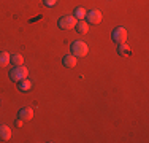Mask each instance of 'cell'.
<instances>
[{"instance_id":"obj_1","label":"cell","mask_w":149,"mask_h":143,"mask_svg":"<svg viewBox=\"0 0 149 143\" xmlns=\"http://www.w3.org/2000/svg\"><path fill=\"white\" fill-rule=\"evenodd\" d=\"M29 76V70H27V67H24V65H16V67H13L11 70H10V80L11 81H21V80H24V78H27Z\"/></svg>"},{"instance_id":"obj_2","label":"cell","mask_w":149,"mask_h":143,"mask_svg":"<svg viewBox=\"0 0 149 143\" xmlns=\"http://www.w3.org/2000/svg\"><path fill=\"white\" fill-rule=\"evenodd\" d=\"M76 22H78L76 18H74L73 14H68V16H62V18H59L57 26L62 29V30H70V29H74Z\"/></svg>"},{"instance_id":"obj_3","label":"cell","mask_w":149,"mask_h":143,"mask_svg":"<svg viewBox=\"0 0 149 143\" xmlns=\"http://www.w3.org/2000/svg\"><path fill=\"white\" fill-rule=\"evenodd\" d=\"M70 49H72V54L76 57H84L87 54V51H89V48H87V45L84 41H73Z\"/></svg>"},{"instance_id":"obj_4","label":"cell","mask_w":149,"mask_h":143,"mask_svg":"<svg viewBox=\"0 0 149 143\" xmlns=\"http://www.w3.org/2000/svg\"><path fill=\"white\" fill-rule=\"evenodd\" d=\"M111 38H113V41L118 43V45H120V43H125L127 41V29H124V27L113 29Z\"/></svg>"},{"instance_id":"obj_5","label":"cell","mask_w":149,"mask_h":143,"mask_svg":"<svg viewBox=\"0 0 149 143\" xmlns=\"http://www.w3.org/2000/svg\"><path fill=\"white\" fill-rule=\"evenodd\" d=\"M86 19H87V24L95 26V24L102 22V13L98 10H91V11L86 13Z\"/></svg>"},{"instance_id":"obj_6","label":"cell","mask_w":149,"mask_h":143,"mask_svg":"<svg viewBox=\"0 0 149 143\" xmlns=\"http://www.w3.org/2000/svg\"><path fill=\"white\" fill-rule=\"evenodd\" d=\"M17 118L22 119L24 123H27V121H30L32 118H33V110H32L30 107H22V108H19V111H17Z\"/></svg>"},{"instance_id":"obj_7","label":"cell","mask_w":149,"mask_h":143,"mask_svg":"<svg viewBox=\"0 0 149 143\" xmlns=\"http://www.w3.org/2000/svg\"><path fill=\"white\" fill-rule=\"evenodd\" d=\"M11 138V129L6 124H0V142H8Z\"/></svg>"},{"instance_id":"obj_8","label":"cell","mask_w":149,"mask_h":143,"mask_svg":"<svg viewBox=\"0 0 149 143\" xmlns=\"http://www.w3.org/2000/svg\"><path fill=\"white\" fill-rule=\"evenodd\" d=\"M32 81L29 80V78H24V80H21V81H17V89H19L21 92H29L30 89H32Z\"/></svg>"},{"instance_id":"obj_9","label":"cell","mask_w":149,"mask_h":143,"mask_svg":"<svg viewBox=\"0 0 149 143\" xmlns=\"http://www.w3.org/2000/svg\"><path fill=\"white\" fill-rule=\"evenodd\" d=\"M62 64H63L65 67H68V69H72V67H74V65L78 64V57L73 56V54H67V56H63Z\"/></svg>"},{"instance_id":"obj_10","label":"cell","mask_w":149,"mask_h":143,"mask_svg":"<svg viewBox=\"0 0 149 143\" xmlns=\"http://www.w3.org/2000/svg\"><path fill=\"white\" fill-rule=\"evenodd\" d=\"M74 29H76V32H78V34L84 35L87 30H89V24H87L86 21H78V22H76V26H74Z\"/></svg>"},{"instance_id":"obj_11","label":"cell","mask_w":149,"mask_h":143,"mask_svg":"<svg viewBox=\"0 0 149 143\" xmlns=\"http://www.w3.org/2000/svg\"><path fill=\"white\" fill-rule=\"evenodd\" d=\"M10 59H11V56L6 51H0V69H5L10 64Z\"/></svg>"},{"instance_id":"obj_12","label":"cell","mask_w":149,"mask_h":143,"mask_svg":"<svg viewBox=\"0 0 149 143\" xmlns=\"http://www.w3.org/2000/svg\"><path fill=\"white\" fill-rule=\"evenodd\" d=\"M118 54L119 56H129L130 54V46L127 45V41L118 45Z\"/></svg>"},{"instance_id":"obj_13","label":"cell","mask_w":149,"mask_h":143,"mask_svg":"<svg viewBox=\"0 0 149 143\" xmlns=\"http://www.w3.org/2000/svg\"><path fill=\"white\" fill-rule=\"evenodd\" d=\"M86 8H83V6H78V8H74L73 11V16L76 18V19H84L86 18Z\"/></svg>"},{"instance_id":"obj_14","label":"cell","mask_w":149,"mask_h":143,"mask_svg":"<svg viewBox=\"0 0 149 143\" xmlns=\"http://www.w3.org/2000/svg\"><path fill=\"white\" fill-rule=\"evenodd\" d=\"M10 62H13V65H22L24 64V57L21 56V54H13L11 56V59H10Z\"/></svg>"},{"instance_id":"obj_15","label":"cell","mask_w":149,"mask_h":143,"mask_svg":"<svg viewBox=\"0 0 149 143\" xmlns=\"http://www.w3.org/2000/svg\"><path fill=\"white\" fill-rule=\"evenodd\" d=\"M43 3H45V6H49V8H51V6H54L56 3H57V0H43Z\"/></svg>"},{"instance_id":"obj_16","label":"cell","mask_w":149,"mask_h":143,"mask_svg":"<svg viewBox=\"0 0 149 143\" xmlns=\"http://www.w3.org/2000/svg\"><path fill=\"white\" fill-rule=\"evenodd\" d=\"M22 123H24V121H22V119H19V118H17V119L15 121V126H16V127H21V126H22Z\"/></svg>"}]
</instances>
